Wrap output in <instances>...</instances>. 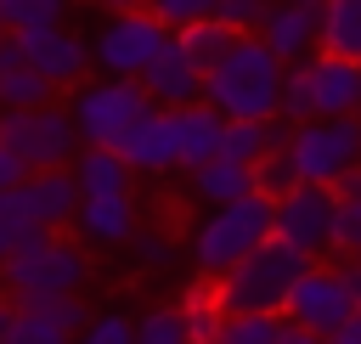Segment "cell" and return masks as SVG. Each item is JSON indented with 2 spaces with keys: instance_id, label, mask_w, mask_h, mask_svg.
Masks as SVG:
<instances>
[{
  "instance_id": "9",
  "label": "cell",
  "mask_w": 361,
  "mask_h": 344,
  "mask_svg": "<svg viewBox=\"0 0 361 344\" xmlns=\"http://www.w3.org/2000/svg\"><path fill=\"white\" fill-rule=\"evenodd\" d=\"M288 152H293V164H299V180L338 186V180H344V175L361 164V113L293 124V135H288Z\"/></svg>"
},
{
  "instance_id": "25",
  "label": "cell",
  "mask_w": 361,
  "mask_h": 344,
  "mask_svg": "<svg viewBox=\"0 0 361 344\" xmlns=\"http://www.w3.org/2000/svg\"><path fill=\"white\" fill-rule=\"evenodd\" d=\"M6 344H73V327L51 321L28 299H11V333H6Z\"/></svg>"
},
{
  "instance_id": "19",
  "label": "cell",
  "mask_w": 361,
  "mask_h": 344,
  "mask_svg": "<svg viewBox=\"0 0 361 344\" xmlns=\"http://www.w3.org/2000/svg\"><path fill=\"white\" fill-rule=\"evenodd\" d=\"M175 124H180V169H197V164L220 158V135H226V113L220 107H209V102L175 107Z\"/></svg>"
},
{
  "instance_id": "4",
  "label": "cell",
  "mask_w": 361,
  "mask_h": 344,
  "mask_svg": "<svg viewBox=\"0 0 361 344\" xmlns=\"http://www.w3.org/2000/svg\"><path fill=\"white\" fill-rule=\"evenodd\" d=\"M344 113H361V62L333 56V51H316L310 62H293L288 68L282 118L310 124V118H344Z\"/></svg>"
},
{
  "instance_id": "41",
  "label": "cell",
  "mask_w": 361,
  "mask_h": 344,
  "mask_svg": "<svg viewBox=\"0 0 361 344\" xmlns=\"http://www.w3.org/2000/svg\"><path fill=\"white\" fill-rule=\"evenodd\" d=\"M11 248H17V242H11V237H6V231H0V265H6V259H11Z\"/></svg>"
},
{
  "instance_id": "18",
  "label": "cell",
  "mask_w": 361,
  "mask_h": 344,
  "mask_svg": "<svg viewBox=\"0 0 361 344\" xmlns=\"http://www.w3.org/2000/svg\"><path fill=\"white\" fill-rule=\"evenodd\" d=\"M45 102H56V85L23 56L17 34H6L0 39V113L6 107H45Z\"/></svg>"
},
{
  "instance_id": "10",
  "label": "cell",
  "mask_w": 361,
  "mask_h": 344,
  "mask_svg": "<svg viewBox=\"0 0 361 344\" xmlns=\"http://www.w3.org/2000/svg\"><path fill=\"white\" fill-rule=\"evenodd\" d=\"M361 310V293H355V282H350V271L344 265H305V276L293 282V293H288V305H282V316L293 321V327H310V333H338L350 316Z\"/></svg>"
},
{
  "instance_id": "28",
  "label": "cell",
  "mask_w": 361,
  "mask_h": 344,
  "mask_svg": "<svg viewBox=\"0 0 361 344\" xmlns=\"http://www.w3.org/2000/svg\"><path fill=\"white\" fill-rule=\"evenodd\" d=\"M293 186H299V164H293L288 147H276L271 158L254 164V192H265V197H288Z\"/></svg>"
},
{
  "instance_id": "33",
  "label": "cell",
  "mask_w": 361,
  "mask_h": 344,
  "mask_svg": "<svg viewBox=\"0 0 361 344\" xmlns=\"http://www.w3.org/2000/svg\"><path fill=\"white\" fill-rule=\"evenodd\" d=\"M333 254H361V197L338 203V242H333Z\"/></svg>"
},
{
  "instance_id": "12",
  "label": "cell",
  "mask_w": 361,
  "mask_h": 344,
  "mask_svg": "<svg viewBox=\"0 0 361 344\" xmlns=\"http://www.w3.org/2000/svg\"><path fill=\"white\" fill-rule=\"evenodd\" d=\"M17 45H23V56H28V62L56 85V90H79V85H85V73L96 68L90 39H85V34H73V28H62V23L17 28Z\"/></svg>"
},
{
  "instance_id": "22",
  "label": "cell",
  "mask_w": 361,
  "mask_h": 344,
  "mask_svg": "<svg viewBox=\"0 0 361 344\" xmlns=\"http://www.w3.org/2000/svg\"><path fill=\"white\" fill-rule=\"evenodd\" d=\"M180 316H186L192 344H220V333H226V316H231V310H226V299H220L214 276H203V282H192V288H186Z\"/></svg>"
},
{
  "instance_id": "7",
  "label": "cell",
  "mask_w": 361,
  "mask_h": 344,
  "mask_svg": "<svg viewBox=\"0 0 361 344\" xmlns=\"http://www.w3.org/2000/svg\"><path fill=\"white\" fill-rule=\"evenodd\" d=\"M68 113L85 135V147H118L147 113H152V96L141 90V79H85L73 96H68Z\"/></svg>"
},
{
  "instance_id": "32",
  "label": "cell",
  "mask_w": 361,
  "mask_h": 344,
  "mask_svg": "<svg viewBox=\"0 0 361 344\" xmlns=\"http://www.w3.org/2000/svg\"><path fill=\"white\" fill-rule=\"evenodd\" d=\"M147 11H158L169 28H186L197 17H214V0H147Z\"/></svg>"
},
{
  "instance_id": "20",
  "label": "cell",
  "mask_w": 361,
  "mask_h": 344,
  "mask_svg": "<svg viewBox=\"0 0 361 344\" xmlns=\"http://www.w3.org/2000/svg\"><path fill=\"white\" fill-rule=\"evenodd\" d=\"M73 180L85 197H102V192H130V164L118 147H79L73 152Z\"/></svg>"
},
{
  "instance_id": "44",
  "label": "cell",
  "mask_w": 361,
  "mask_h": 344,
  "mask_svg": "<svg viewBox=\"0 0 361 344\" xmlns=\"http://www.w3.org/2000/svg\"><path fill=\"white\" fill-rule=\"evenodd\" d=\"M6 34H11V28H6V23H0V39H6Z\"/></svg>"
},
{
  "instance_id": "30",
  "label": "cell",
  "mask_w": 361,
  "mask_h": 344,
  "mask_svg": "<svg viewBox=\"0 0 361 344\" xmlns=\"http://www.w3.org/2000/svg\"><path fill=\"white\" fill-rule=\"evenodd\" d=\"M73 344H135V321H130V316H118V310L90 316V321L73 333Z\"/></svg>"
},
{
  "instance_id": "14",
  "label": "cell",
  "mask_w": 361,
  "mask_h": 344,
  "mask_svg": "<svg viewBox=\"0 0 361 344\" xmlns=\"http://www.w3.org/2000/svg\"><path fill=\"white\" fill-rule=\"evenodd\" d=\"M124 164L141 169V175H164V169H180V124H175V107H152L124 141H118Z\"/></svg>"
},
{
  "instance_id": "5",
  "label": "cell",
  "mask_w": 361,
  "mask_h": 344,
  "mask_svg": "<svg viewBox=\"0 0 361 344\" xmlns=\"http://www.w3.org/2000/svg\"><path fill=\"white\" fill-rule=\"evenodd\" d=\"M90 276L85 242L62 237V231H39L34 242L11 248V259L0 265V282L11 288V299H39V293H79Z\"/></svg>"
},
{
  "instance_id": "2",
  "label": "cell",
  "mask_w": 361,
  "mask_h": 344,
  "mask_svg": "<svg viewBox=\"0 0 361 344\" xmlns=\"http://www.w3.org/2000/svg\"><path fill=\"white\" fill-rule=\"evenodd\" d=\"M265 237H276V197L248 192V197L220 203V209L203 214V226L192 231V265H197V276H226Z\"/></svg>"
},
{
  "instance_id": "3",
  "label": "cell",
  "mask_w": 361,
  "mask_h": 344,
  "mask_svg": "<svg viewBox=\"0 0 361 344\" xmlns=\"http://www.w3.org/2000/svg\"><path fill=\"white\" fill-rule=\"evenodd\" d=\"M305 265H310L305 248H293L282 237H265L248 259H237L226 276H214V288H220V299H226L231 316L237 310H282L288 293H293V282L305 276Z\"/></svg>"
},
{
  "instance_id": "6",
  "label": "cell",
  "mask_w": 361,
  "mask_h": 344,
  "mask_svg": "<svg viewBox=\"0 0 361 344\" xmlns=\"http://www.w3.org/2000/svg\"><path fill=\"white\" fill-rule=\"evenodd\" d=\"M175 28L158 17V11H107V23L90 34V56H96V73L107 79H141L164 51H169Z\"/></svg>"
},
{
  "instance_id": "36",
  "label": "cell",
  "mask_w": 361,
  "mask_h": 344,
  "mask_svg": "<svg viewBox=\"0 0 361 344\" xmlns=\"http://www.w3.org/2000/svg\"><path fill=\"white\" fill-rule=\"evenodd\" d=\"M327 344H361V310H355V316H350L338 333H327Z\"/></svg>"
},
{
  "instance_id": "38",
  "label": "cell",
  "mask_w": 361,
  "mask_h": 344,
  "mask_svg": "<svg viewBox=\"0 0 361 344\" xmlns=\"http://www.w3.org/2000/svg\"><path fill=\"white\" fill-rule=\"evenodd\" d=\"M338 197H361V164H355V169L338 180Z\"/></svg>"
},
{
  "instance_id": "42",
  "label": "cell",
  "mask_w": 361,
  "mask_h": 344,
  "mask_svg": "<svg viewBox=\"0 0 361 344\" xmlns=\"http://www.w3.org/2000/svg\"><path fill=\"white\" fill-rule=\"evenodd\" d=\"M344 271H350V282H355V293H361V259H350Z\"/></svg>"
},
{
  "instance_id": "17",
  "label": "cell",
  "mask_w": 361,
  "mask_h": 344,
  "mask_svg": "<svg viewBox=\"0 0 361 344\" xmlns=\"http://www.w3.org/2000/svg\"><path fill=\"white\" fill-rule=\"evenodd\" d=\"M73 237L79 242H130L135 237V203L130 192H102V197H85L79 214H73Z\"/></svg>"
},
{
  "instance_id": "23",
  "label": "cell",
  "mask_w": 361,
  "mask_h": 344,
  "mask_svg": "<svg viewBox=\"0 0 361 344\" xmlns=\"http://www.w3.org/2000/svg\"><path fill=\"white\" fill-rule=\"evenodd\" d=\"M322 51L361 62V0H327V11H322Z\"/></svg>"
},
{
  "instance_id": "31",
  "label": "cell",
  "mask_w": 361,
  "mask_h": 344,
  "mask_svg": "<svg viewBox=\"0 0 361 344\" xmlns=\"http://www.w3.org/2000/svg\"><path fill=\"white\" fill-rule=\"evenodd\" d=\"M271 6H276V0H214V17H220L226 28H237V34H259V23H265Z\"/></svg>"
},
{
  "instance_id": "15",
  "label": "cell",
  "mask_w": 361,
  "mask_h": 344,
  "mask_svg": "<svg viewBox=\"0 0 361 344\" xmlns=\"http://www.w3.org/2000/svg\"><path fill=\"white\" fill-rule=\"evenodd\" d=\"M259 39L293 68V62H310L316 45H322V6H299V0H276L259 23Z\"/></svg>"
},
{
  "instance_id": "35",
  "label": "cell",
  "mask_w": 361,
  "mask_h": 344,
  "mask_svg": "<svg viewBox=\"0 0 361 344\" xmlns=\"http://www.w3.org/2000/svg\"><path fill=\"white\" fill-rule=\"evenodd\" d=\"M135 254H141V265H164L175 248H169V237H152V231H135Z\"/></svg>"
},
{
  "instance_id": "24",
  "label": "cell",
  "mask_w": 361,
  "mask_h": 344,
  "mask_svg": "<svg viewBox=\"0 0 361 344\" xmlns=\"http://www.w3.org/2000/svg\"><path fill=\"white\" fill-rule=\"evenodd\" d=\"M231 39H237V28H226L220 17H197V23L175 28V45H180V51H186V56H192L203 73H209V68L226 56V45H231Z\"/></svg>"
},
{
  "instance_id": "8",
  "label": "cell",
  "mask_w": 361,
  "mask_h": 344,
  "mask_svg": "<svg viewBox=\"0 0 361 344\" xmlns=\"http://www.w3.org/2000/svg\"><path fill=\"white\" fill-rule=\"evenodd\" d=\"M0 141H6L28 169H62V164H73V152L85 147L73 113L56 107V102H45V107H6V113H0Z\"/></svg>"
},
{
  "instance_id": "1",
  "label": "cell",
  "mask_w": 361,
  "mask_h": 344,
  "mask_svg": "<svg viewBox=\"0 0 361 344\" xmlns=\"http://www.w3.org/2000/svg\"><path fill=\"white\" fill-rule=\"evenodd\" d=\"M282 85H288V62L259 34H237L226 56L203 73V102L220 107L226 118H276Z\"/></svg>"
},
{
  "instance_id": "39",
  "label": "cell",
  "mask_w": 361,
  "mask_h": 344,
  "mask_svg": "<svg viewBox=\"0 0 361 344\" xmlns=\"http://www.w3.org/2000/svg\"><path fill=\"white\" fill-rule=\"evenodd\" d=\"M147 0H107V11H141Z\"/></svg>"
},
{
  "instance_id": "34",
  "label": "cell",
  "mask_w": 361,
  "mask_h": 344,
  "mask_svg": "<svg viewBox=\"0 0 361 344\" xmlns=\"http://www.w3.org/2000/svg\"><path fill=\"white\" fill-rule=\"evenodd\" d=\"M28 175H34V169H28V164H23V158H17V152H11L6 141H0V192H11V186H23Z\"/></svg>"
},
{
  "instance_id": "11",
  "label": "cell",
  "mask_w": 361,
  "mask_h": 344,
  "mask_svg": "<svg viewBox=\"0 0 361 344\" xmlns=\"http://www.w3.org/2000/svg\"><path fill=\"white\" fill-rule=\"evenodd\" d=\"M338 186H316V180H299L288 197H276V237L305 248L310 259L316 254H333L338 242Z\"/></svg>"
},
{
  "instance_id": "13",
  "label": "cell",
  "mask_w": 361,
  "mask_h": 344,
  "mask_svg": "<svg viewBox=\"0 0 361 344\" xmlns=\"http://www.w3.org/2000/svg\"><path fill=\"white\" fill-rule=\"evenodd\" d=\"M11 197L23 203V214H28L39 231L73 226V214H79V203H85V192H79V180H73L68 164H62V169H34L23 186H11Z\"/></svg>"
},
{
  "instance_id": "29",
  "label": "cell",
  "mask_w": 361,
  "mask_h": 344,
  "mask_svg": "<svg viewBox=\"0 0 361 344\" xmlns=\"http://www.w3.org/2000/svg\"><path fill=\"white\" fill-rule=\"evenodd\" d=\"M135 344H192V333H186V316H180V310H169V305L147 310V316L135 321Z\"/></svg>"
},
{
  "instance_id": "37",
  "label": "cell",
  "mask_w": 361,
  "mask_h": 344,
  "mask_svg": "<svg viewBox=\"0 0 361 344\" xmlns=\"http://www.w3.org/2000/svg\"><path fill=\"white\" fill-rule=\"evenodd\" d=\"M282 344H327V338H322V333H310V327H293V321H288Z\"/></svg>"
},
{
  "instance_id": "27",
  "label": "cell",
  "mask_w": 361,
  "mask_h": 344,
  "mask_svg": "<svg viewBox=\"0 0 361 344\" xmlns=\"http://www.w3.org/2000/svg\"><path fill=\"white\" fill-rule=\"evenodd\" d=\"M73 0H0V23L17 34V28H45V23H62Z\"/></svg>"
},
{
  "instance_id": "43",
  "label": "cell",
  "mask_w": 361,
  "mask_h": 344,
  "mask_svg": "<svg viewBox=\"0 0 361 344\" xmlns=\"http://www.w3.org/2000/svg\"><path fill=\"white\" fill-rule=\"evenodd\" d=\"M299 6H322V11H327V0H299Z\"/></svg>"
},
{
  "instance_id": "21",
  "label": "cell",
  "mask_w": 361,
  "mask_h": 344,
  "mask_svg": "<svg viewBox=\"0 0 361 344\" xmlns=\"http://www.w3.org/2000/svg\"><path fill=\"white\" fill-rule=\"evenodd\" d=\"M186 175H192L197 203H209V209L237 203V197L254 192V169H248V164H231V158H209V164H197V169H186Z\"/></svg>"
},
{
  "instance_id": "16",
  "label": "cell",
  "mask_w": 361,
  "mask_h": 344,
  "mask_svg": "<svg viewBox=\"0 0 361 344\" xmlns=\"http://www.w3.org/2000/svg\"><path fill=\"white\" fill-rule=\"evenodd\" d=\"M141 90L152 96V107H192V102H203V68L169 39V51L141 73Z\"/></svg>"
},
{
  "instance_id": "40",
  "label": "cell",
  "mask_w": 361,
  "mask_h": 344,
  "mask_svg": "<svg viewBox=\"0 0 361 344\" xmlns=\"http://www.w3.org/2000/svg\"><path fill=\"white\" fill-rule=\"evenodd\" d=\"M6 333H11V305H0V344H6Z\"/></svg>"
},
{
  "instance_id": "26",
  "label": "cell",
  "mask_w": 361,
  "mask_h": 344,
  "mask_svg": "<svg viewBox=\"0 0 361 344\" xmlns=\"http://www.w3.org/2000/svg\"><path fill=\"white\" fill-rule=\"evenodd\" d=\"M282 333H288L282 310H237V316H226L220 344H282Z\"/></svg>"
}]
</instances>
